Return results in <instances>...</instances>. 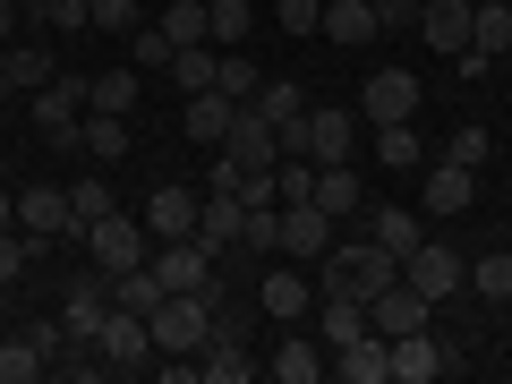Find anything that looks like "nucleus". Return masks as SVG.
I'll use <instances>...</instances> for the list:
<instances>
[{"label":"nucleus","instance_id":"1","mask_svg":"<svg viewBox=\"0 0 512 384\" xmlns=\"http://www.w3.org/2000/svg\"><path fill=\"white\" fill-rule=\"evenodd\" d=\"M316 274H325V291H342V299H376V291H393V282H402V256H384L376 239L359 231V239H333Z\"/></svg>","mask_w":512,"mask_h":384},{"label":"nucleus","instance_id":"2","mask_svg":"<svg viewBox=\"0 0 512 384\" xmlns=\"http://www.w3.org/2000/svg\"><path fill=\"white\" fill-rule=\"evenodd\" d=\"M94 350H103V376H146L163 350H154V325L137 308H111L103 316V333H94Z\"/></svg>","mask_w":512,"mask_h":384},{"label":"nucleus","instance_id":"3","mask_svg":"<svg viewBox=\"0 0 512 384\" xmlns=\"http://www.w3.org/2000/svg\"><path fill=\"white\" fill-rule=\"evenodd\" d=\"M146 265L163 274V291H214V274H222V256L205 248L197 231H188V239H163V248H154Z\"/></svg>","mask_w":512,"mask_h":384},{"label":"nucleus","instance_id":"4","mask_svg":"<svg viewBox=\"0 0 512 384\" xmlns=\"http://www.w3.org/2000/svg\"><path fill=\"white\" fill-rule=\"evenodd\" d=\"M86 248H94L103 274H128V265H146V256H154V231H146V222H128V214H103V222H86Z\"/></svg>","mask_w":512,"mask_h":384},{"label":"nucleus","instance_id":"5","mask_svg":"<svg viewBox=\"0 0 512 384\" xmlns=\"http://www.w3.org/2000/svg\"><path fill=\"white\" fill-rule=\"evenodd\" d=\"M359 120H367V128L419 120V77H410V69H376V77L359 86Z\"/></svg>","mask_w":512,"mask_h":384},{"label":"nucleus","instance_id":"6","mask_svg":"<svg viewBox=\"0 0 512 384\" xmlns=\"http://www.w3.org/2000/svg\"><path fill=\"white\" fill-rule=\"evenodd\" d=\"M325 248H333V214L325 205H282V248L274 256H291V265H325Z\"/></svg>","mask_w":512,"mask_h":384},{"label":"nucleus","instance_id":"7","mask_svg":"<svg viewBox=\"0 0 512 384\" xmlns=\"http://www.w3.org/2000/svg\"><path fill=\"white\" fill-rule=\"evenodd\" d=\"M18 231L35 239L43 256H52V239H60V231H77V214H69V188H52V180H43V188H18Z\"/></svg>","mask_w":512,"mask_h":384},{"label":"nucleus","instance_id":"8","mask_svg":"<svg viewBox=\"0 0 512 384\" xmlns=\"http://www.w3.org/2000/svg\"><path fill=\"white\" fill-rule=\"evenodd\" d=\"M197 214H205V197H197V188H188V180H163V188L146 197V214H137V222H146V231H154V248H163V239H188V231H197Z\"/></svg>","mask_w":512,"mask_h":384},{"label":"nucleus","instance_id":"9","mask_svg":"<svg viewBox=\"0 0 512 384\" xmlns=\"http://www.w3.org/2000/svg\"><path fill=\"white\" fill-rule=\"evenodd\" d=\"M325 367L342 384H393V342H384L376 325L359 333V342H342V350H325Z\"/></svg>","mask_w":512,"mask_h":384},{"label":"nucleus","instance_id":"10","mask_svg":"<svg viewBox=\"0 0 512 384\" xmlns=\"http://www.w3.org/2000/svg\"><path fill=\"white\" fill-rule=\"evenodd\" d=\"M402 282H410V291H427V299H453L461 291V256L444 248V239H419V248L402 256Z\"/></svg>","mask_w":512,"mask_h":384},{"label":"nucleus","instance_id":"11","mask_svg":"<svg viewBox=\"0 0 512 384\" xmlns=\"http://www.w3.org/2000/svg\"><path fill=\"white\" fill-rule=\"evenodd\" d=\"M470 205H478V171L470 163H436L427 171V197H419L427 222H453V214H470Z\"/></svg>","mask_w":512,"mask_h":384},{"label":"nucleus","instance_id":"12","mask_svg":"<svg viewBox=\"0 0 512 384\" xmlns=\"http://www.w3.org/2000/svg\"><path fill=\"white\" fill-rule=\"evenodd\" d=\"M256 299H265V316H274V325H308V308H316V291H308V274H299L291 256H282L274 274L256 282Z\"/></svg>","mask_w":512,"mask_h":384},{"label":"nucleus","instance_id":"13","mask_svg":"<svg viewBox=\"0 0 512 384\" xmlns=\"http://www.w3.org/2000/svg\"><path fill=\"white\" fill-rule=\"evenodd\" d=\"M427 316H436V299H427V291H410V282H393V291H376V299H367V325H376L384 342H393V333H419Z\"/></svg>","mask_w":512,"mask_h":384},{"label":"nucleus","instance_id":"14","mask_svg":"<svg viewBox=\"0 0 512 384\" xmlns=\"http://www.w3.org/2000/svg\"><path fill=\"white\" fill-rule=\"evenodd\" d=\"M231 120H239V103H231L222 86H205V94H188V103H180V128H188V146H214V154H222Z\"/></svg>","mask_w":512,"mask_h":384},{"label":"nucleus","instance_id":"15","mask_svg":"<svg viewBox=\"0 0 512 384\" xmlns=\"http://www.w3.org/2000/svg\"><path fill=\"white\" fill-rule=\"evenodd\" d=\"M444 367H453V350H444L427 325L419 333H393V384H436Z\"/></svg>","mask_w":512,"mask_h":384},{"label":"nucleus","instance_id":"16","mask_svg":"<svg viewBox=\"0 0 512 384\" xmlns=\"http://www.w3.org/2000/svg\"><path fill=\"white\" fill-rule=\"evenodd\" d=\"M308 137H316V163H350V154H359V111L308 103Z\"/></svg>","mask_w":512,"mask_h":384},{"label":"nucleus","instance_id":"17","mask_svg":"<svg viewBox=\"0 0 512 384\" xmlns=\"http://www.w3.org/2000/svg\"><path fill=\"white\" fill-rule=\"evenodd\" d=\"M265 376H282V384H316V376H325V342L291 325V333L274 342V359H265Z\"/></svg>","mask_w":512,"mask_h":384},{"label":"nucleus","instance_id":"18","mask_svg":"<svg viewBox=\"0 0 512 384\" xmlns=\"http://www.w3.org/2000/svg\"><path fill=\"white\" fill-rule=\"evenodd\" d=\"M239 231H248V205L222 197V188H205V214H197V239L214 256H239Z\"/></svg>","mask_w":512,"mask_h":384},{"label":"nucleus","instance_id":"19","mask_svg":"<svg viewBox=\"0 0 512 384\" xmlns=\"http://www.w3.org/2000/svg\"><path fill=\"white\" fill-rule=\"evenodd\" d=\"M316 205H325L333 222L367 214V180H359V163H316Z\"/></svg>","mask_w":512,"mask_h":384},{"label":"nucleus","instance_id":"20","mask_svg":"<svg viewBox=\"0 0 512 384\" xmlns=\"http://www.w3.org/2000/svg\"><path fill=\"white\" fill-rule=\"evenodd\" d=\"M470 18H478L470 0H427V9H419V35L453 60V52H470Z\"/></svg>","mask_w":512,"mask_h":384},{"label":"nucleus","instance_id":"21","mask_svg":"<svg viewBox=\"0 0 512 384\" xmlns=\"http://www.w3.org/2000/svg\"><path fill=\"white\" fill-rule=\"evenodd\" d=\"M77 111H86V77H43L35 86V128L52 137V128H77Z\"/></svg>","mask_w":512,"mask_h":384},{"label":"nucleus","instance_id":"22","mask_svg":"<svg viewBox=\"0 0 512 384\" xmlns=\"http://www.w3.org/2000/svg\"><path fill=\"white\" fill-rule=\"evenodd\" d=\"M256 367H265V359H248V342H231V333H214V342L197 350V376L205 384H256Z\"/></svg>","mask_w":512,"mask_h":384},{"label":"nucleus","instance_id":"23","mask_svg":"<svg viewBox=\"0 0 512 384\" xmlns=\"http://www.w3.org/2000/svg\"><path fill=\"white\" fill-rule=\"evenodd\" d=\"M325 43H376V0H325V26H316Z\"/></svg>","mask_w":512,"mask_h":384},{"label":"nucleus","instance_id":"24","mask_svg":"<svg viewBox=\"0 0 512 384\" xmlns=\"http://www.w3.org/2000/svg\"><path fill=\"white\" fill-rule=\"evenodd\" d=\"M205 9H214L205 43H214V52H239V43L256 35V9H265V0H205Z\"/></svg>","mask_w":512,"mask_h":384},{"label":"nucleus","instance_id":"25","mask_svg":"<svg viewBox=\"0 0 512 384\" xmlns=\"http://www.w3.org/2000/svg\"><path fill=\"white\" fill-rule=\"evenodd\" d=\"M52 77V52L43 43H0V94H26Z\"/></svg>","mask_w":512,"mask_h":384},{"label":"nucleus","instance_id":"26","mask_svg":"<svg viewBox=\"0 0 512 384\" xmlns=\"http://www.w3.org/2000/svg\"><path fill=\"white\" fill-rule=\"evenodd\" d=\"M367 239H376L384 256H410V248L427 239V222H419V214H402V205H376V214H367Z\"/></svg>","mask_w":512,"mask_h":384},{"label":"nucleus","instance_id":"27","mask_svg":"<svg viewBox=\"0 0 512 384\" xmlns=\"http://www.w3.org/2000/svg\"><path fill=\"white\" fill-rule=\"evenodd\" d=\"M256 111H265V120L274 128H291V120H308V86H299V77H265V86L248 94Z\"/></svg>","mask_w":512,"mask_h":384},{"label":"nucleus","instance_id":"28","mask_svg":"<svg viewBox=\"0 0 512 384\" xmlns=\"http://www.w3.org/2000/svg\"><path fill=\"white\" fill-rule=\"evenodd\" d=\"M470 52L504 60L512 52V0H478V18H470Z\"/></svg>","mask_w":512,"mask_h":384},{"label":"nucleus","instance_id":"29","mask_svg":"<svg viewBox=\"0 0 512 384\" xmlns=\"http://www.w3.org/2000/svg\"><path fill=\"white\" fill-rule=\"evenodd\" d=\"M461 282H470L478 299H495V308H512V248H487V256H478V265H470Z\"/></svg>","mask_w":512,"mask_h":384},{"label":"nucleus","instance_id":"30","mask_svg":"<svg viewBox=\"0 0 512 384\" xmlns=\"http://www.w3.org/2000/svg\"><path fill=\"white\" fill-rule=\"evenodd\" d=\"M86 111H137V69H103V77H86Z\"/></svg>","mask_w":512,"mask_h":384},{"label":"nucleus","instance_id":"31","mask_svg":"<svg viewBox=\"0 0 512 384\" xmlns=\"http://www.w3.org/2000/svg\"><path fill=\"white\" fill-rule=\"evenodd\" d=\"M69 214H77V231H86V222H103V214H120V197H111V180H103V171L69 180Z\"/></svg>","mask_w":512,"mask_h":384},{"label":"nucleus","instance_id":"32","mask_svg":"<svg viewBox=\"0 0 512 384\" xmlns=\"http://www.w3.org/2000/svg\"><path fill=\"white\" fill-rule=\"evenodd\" d=\"M359 333H367V299H342V291H325V350L359 342Z\"/></svg>","mask_w":512,"mask_h":384},{"label":"nucleus","instance_id":"33","mask_svg":"<svg viewBox=\"0 0 512 384\" xmlns=\"http://www.w3.org/2000/svg\"><path fill=\"white\" fill-rule=\"evenodd\" d=\"M35 376H52L43 350H35V333H9V342H0V384H35Z\"/></svg>","mask_w":512,"mask_h":384},{"label":"nucleus","instance_id":"34","mask_svg":"<svg viewBox=\"0 0 512 384\" xmlns=\"http://www.w3.org/2000/svg\"><path fill=\"white\" fill-rule=\"evenodd\" d=\"M376 163H384V171H410V163H427V146H419V128H410V120L376 128Z\"/></svg>","mask_w":512,"mask_h":384},{"label":"nucleus","instance_id":"35","mask_svg":"<svg viewBox=\"0 0 512 384\" xmlns=\"http://www.w3.org/2000/svg\"><path fill=\"white\" fill-rule=\"evenodd\" d=\"M171 60H180V43H171L163 26L146 18V26H137V52H128V69H137V77H154V69H171Z\"/></svg>","mask_w":512,"mask_h":384},{"label":"nucleus","instance_id":"36","mask_svg":"<svg viewBox=\"0 0 512 384\" xmlns=\"http://www.w3.org/2000/svg\"><path fill=\"white\" fill-rule=\"evenodd\" d=\"M86 154H94V163H120V154H128V120H120V111H94V120H86Z\"/></svg>","mask_w":512,"mask_h":384},{"label":"nucleus","instance_id":"37","mask_svg":"<svg viewBox=\"0 0 512 384\" xmlns=\"http://www.w3.org/2000/svg\"><path fill=\"white\" fill-rule=\"evenodd\" d=\"M154 26H163L171 43H205V26H214V9H205V0H171V9H163Z\"/></svg>","mask_w":512,"mask_h":384},{"label":"nucleus","instance_id":"38","mask_svg":"<svg viewBox=\"0 0 512 384\" xmlns=\"http://www.w3.org/2000/svg\"><path fill=\"white\" fill-rule=\"evenodd\" d=\"M265 9H274L282 35H316V26H325V0H265Z\"/></svg>","mask_w":512,"mask_h":384},{"label":"nucleus","instance_id":"39","mask_svg":"<svg viewBox=\"0 0 512 384\" xmlns=\"http://www.w3.org/2000/svg\"><path fill=\"white\" fill-rule=\"evenodd\" d=\"M487 154H495V137H487L478 120H461V128H453V146H444V163H470V171H478Z\"/></svg>","mask_w":512,"mask_h":384},{"label":"nucleus","instance_id":"40","mask_svg":"<svg viewBox=\"0 0 512 384\" xmlns=\"http://www.w3.org/2000/svg\"><path fill=\"white\" fill-rule=\"evenodd\" d=\"M214 86L231 94V103H248V94L265 86V77H256V60H248V52H222V77H214Z\"/></svg>","mask_w":512,"mask_h":384},{"label":"nucleus","instance_id":"41","mask_svg":"<svg viewBox=\"0 0 512 384\" xmlns=\"http://www.w3.org/2000/svg\"><path fill=\"white\" fill-rule=\"evenodd\" d=\"M35 256H43V248H35L26 231H0V291H9V282H18L26 265H35Z\"/></svg>","mask_w":512,"mask_h":384},{"label":"nucleus","instance_id":"42","mask_svg":"<svg viewBox=\"0 0 512 384\" xmlns=\"http://www.w3.org/2000/svg\"><path fill=\"white\" fill-rule=\"evenodd\" d=\"M43 18H52V35H86V26H94V0H43Z\"/></svg>","mask_w":512,"mask_h":384},{"label":"nucleus","instance_id":"43","mask_svg":"<svg viewBox=\"0 0 512 384\" xmlns=\"http://www.w3.org/2000/svg\"><path fill=\"white\" fill-rule=\"evenodd\" d=\"M94 26H111V35H137V26H146V0H94Z\"/></svg>","mask_w":512,"mask_h":384},{"label":"nucleus","instance_id":"44","mask_svg":"<svg viewBox=\"0 0 512 384\" xmlns=\"http://www.w3.org/2000/svg\"><path fill=\"white\" fill-rule=\"evenodd\" d=\"M427 0H376V26H419Z\"/></svg>","mask_w":512,"mask_h":384},{"label":"nucleus","instance_id":"45","mask_svg":"<svg viewBox=\"0 0 512 384\" xmlns=\"http://www.w3.org/2000/svg\"><path fill=\"white\" fill-rule=\"evenodd\" d=\"M0 231H18V188L0 180Z\"/></svg>","mask_w":512,"mask_h":384},{"label":"nucleus","instance_id":"46","mask_svg":"<svg viewBox=\"0 0 512 384\" xmlns=\"http://www.w3.org/2000/svg\"><path fill=\"white\" fill-rule=\"evenodd\" d=\"M9 26H18V9H9V0H0V43H9Z\"/></svg>","mask_w":512,"mask_h":384},{"label":"nucleus","instance_id":"47","mask_svg":"<svg viewBox=\"0 0 512 384\" xmlns=\"http://www.w3.org/2000/svg\"><path fill=\"white\" fill-rule=\"evenodd\" d=\"M504 248H512V231H504Z\"/></svg>","mask_w":512,"mask_h":384},{"label":"nucleus","instance_id":"48","mask_svg":"<svg viewBox=\"0 0 512 384\" xmlns=\"http://www.w3.org/2000/svg\"><path fill=\"white\" fill-rule=\"evenodd\" d=\"M470 9H478V0H470Z\"/></svg>","mask_w":512,"mask_h":384}]
</instances>
